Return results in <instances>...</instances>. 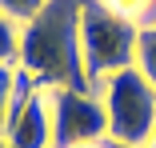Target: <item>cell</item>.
<instances>
[{
	"mask_svg": "<svg viewBox=\"0 0 156 148\" xmlns=\"http://www.w3.org/2000/svg\"><path fill=\"white\" fill-rule=\"evenodd\" d=\"M136 40H140V24L112 16L100 4H84L80 8V60H84L88 84H104L112 72L132 68Z\"/></svg>",
	"mask_w": 156,
	"mask_h": 148,
	"instance_id": "obj_2",
	"label": "cell"
},
{
	"mask_svg": "<svg viewBox=\"0 0 156 148\" xmlns=\"http://www.w3.org/2000/svg\"><path fill=\"white\" fill-rule=\"evenodd\" d=\"M12 72H16V64H0V132H4V116H8V96H12Z\"/></svg>",
	"mask_w": 156,
	"mask_h": 148,
	"instance_id": "obj_10",
	"label": "cell"
},
{
	"mask_svg": "<svg viewBox=\"0 0 156 148\" xmlns=\"http://www.w3.org/2000/svg\"><path fill=\"white\" fill-rule=\"evenodd\" d=\"M100 8H108L112 16H124V20H140V16H148V8H152V0H96Z\"/></svg>",
	"mask_w": 156,
	"mask_h": 148,
	"instance_id": "obj_8",
	"label": "cell"
},
{
	"mask_svg": "<svg viewBox=\"0 0 156 148\" xmlns=\"http://www.w3.org/2000/svg\"><path fill=\"white\" fill-rule=\"evenodd\" d=\"M80 0H48L20 24L16 68L36 76L40 88H92L80 60Z\"/></svg>",
	"mask_w": 156,
	"mask_h": 148,
	"instance_id": "obj_1",
	"label": "cell"
},
{
	"mask_svg": "<svg viewBox=\"0 0 156 148\" xmlns=\"http://www.w3.org/2000/svg\"><path fill=\"white\" fill-rule=\"evenodd\" d=\"M100 104L108 116V136L120 144L144 148L156 132V88L148 84V76L132 64L120 68L100 84Z\"/></svg>",
	"mask_w": 156,
	"mask_h": 148,
	"instance_id": "obj_3",
	"label": "cell"
},
{
	"mask_svg": "<svg viewBox=\"0 0 156 148\" xmlns=\"http://www.w3.org/2000/svg\"><path fill=\"white\" fill-rule=\"evenodd\" d=\"M136 68L148 76V84L156 88V24L140 28V40H136Z\"/></svg>",
	"mask_w": 156,
	"mask_h": 148,
	"instance_id": "obj_6",
	"label": "cell"
},
{
	"mask_svg": "<svg viewBox=\"0 0 156 148\" xmlns=\"http://www.w3.org/2000/svg\"><path fill=\"white\" fill-rule=\"evenodd\" d=\"M20 56V24L0 12V64H16Z\"/></svg>",
	"mask_w": 156,
	"mask_h": 148,
	"instance_id": "obj_7",
	"label": "cell"
},
{
	"mask_svg": "<svg viewBox=\"0 0 156 148\" xmlns=\"http://www.w3.org/2000/svg\"><path fill=\"white\" fill-rule=\"evenodd\" d=\"M144 148H156V132H152V140H148V144H144Z\"/></svg>",
	"mask_w": 156,
	"mask_h": 148,
	"instance_id": "obj_12",
	"label": "cell"
},
{
	"mask_svg": "<svg viewBox=\"0 0 156 148\" xmlns=\"http://www.w3.org/2000/svg\"><path fill=\"white\" fill-rule=\"evenodd\" d=\"M0 136L12 148H52V120H48V92L44 88L4 124Z\"/></svg>",
	"mask_w": 156,
	"mask_h": 148,
	"instance_id": "obj_5",
	"label": "cell"
},
{
	"mask_svg": "<svg viewBox=\"0 0 156 148\" xmlns=\"http://www.w3.org/2000/svg\"><path fill=\"white\" fill-rule=\"evenodd\" d=\"M0 148H12V144H8V140H4V136H0Z\"/></svg>",
	"mask_w": 156,
	"mask_h": 148,
	"instance_id": "obj_13",
	"label": "cell"
},
{
	"mask_svg": "<svg viewBox=\"0 0 156 148\" xmlns=\"http://www.w3.org/2000/svg\"><path fill=\"white\" fill-rule=\"evenodd\" d=\"M44 4H48V0H0V12L12 16L16 24H28V20H32Z\"/></svg>",
	"mask_w": 156,
	"mask_h": 148,
	"instance_id": "obj_9",
	"label": "cell"
},
{
	"mask_svg": "<svg viewBox=\"0 0 156 148\" xmlns=\"http://www.w3.org/2000/svg\"><path fill=\"white\" fill-rule=\"evenodd\" d=\"M80 148H132V144H120L112 136H100V140H92V144H80Z\"/></svg>",
	"mask_w": 156,
	"mask_h": 148,
	"instance_id": "obj_11",
	"label": "cell"
},
{
	"mask_svg": "<svg viewBox=\"0 0 156 148\" xmlns=\"http://www.w3.org/2000/svg\"><path fill=\"white\" fill-rule=\"evenodd\" d=\"M44 92H48L52 148H80L108 136L100 92H92V88H44Z\"/></svg>",
	"mask_w": 156,
	"mask_h": 148,
	"instance_id": "obj_4",
	"label": "cell"
}]
</instances>
